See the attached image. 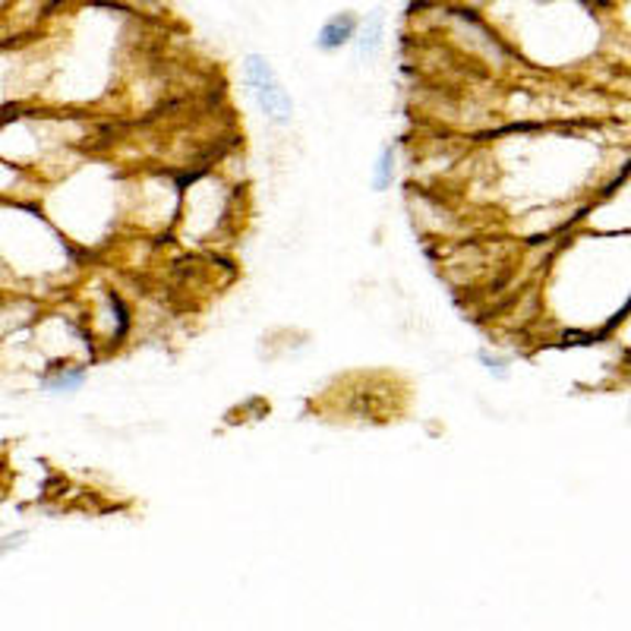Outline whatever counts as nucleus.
<instances>
[{"label":"nucleus","mask_w":631,"mask_h":631,"mask_svg":"<svg viewBox=\"0 0 631 631\" xmlns=\"http://www.w3.org/2000/svg\"><path fill=\"white\" fill-rule=\"evenodd\" d=\"M246 82L253 86L259 108L266 111L272 121H288V114H291V98L285 96V89L275 82L272 67H268L259 54H250V57H246Z\"/></svg>","instance_id":"nucleus-1"},{"label":"nucleus","mask_w":631,"mask_h":631,"mask_svg":"<svg viewBox=\"0 0 631 631\" xmlns=\"http://www.w3.org/2000/svg\"><path fill=\"white\" fill-rule=\"evenodd\" d=\"M484 364H489V369H496L499 376H506V369H502V361H489V357H486V354H484Z\"/></svg>","instance_id":"nucleus-5"},{"label":"nucleus","mask_w":631,"mask_h":631,"mask_svg":"<svg viewBox=\"0 0 631 631\" xmlns=\"http://www.w3.org/2000/svg\"><path fill=\"white\" fill-rule=\"evenodd\" d=\"M391 165H395V155H391V148H386L376 165V190H386L391 184Z\"/></svg>","instance_id":"nucleus-4"},{"label":"nucleus","mask_w":631,"mask_h":631,"mask_svg":"<svg viewBox=\"0 0 631 631\" xmlns=\"http://www.w3.org/2000/svg\"><path fill=\"white\" fill-rule=\"evenodd\" d=\"M383 35H386V20H383V13L379 10H373L369 16H366L364 29H361V54L364 57H373L376 51L383 48Z\"/></svg>","instance_id":"nucleus-3"},{"label":"nucleus","mask_w":631,"mask_h":631,"mask_svg":"<svg viewBox=\"0 0 631 631\" xmlns=\"http://www.w3.org/2000/svg\"><path fill=\"white\" fill-rule=\"evenodd\" d=\"M354 29H357V20H354L351 13L332 16L329 23L322 25V32H319V48L332 51L341 48V45H347V42L354 38Z\"/></svg>","instance_id":"nucleus-2"}]
</instances>
